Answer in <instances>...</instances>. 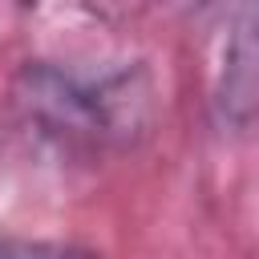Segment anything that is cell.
Masks as SVG:
<instances>
[{
	"instance_id": "1",
	"label": "cell",
	"mask_w": 259,
	"mask_h": 259,
	"mask_svg": "<svg viewBox=\"0 0 259 259\" xmlns=\"http://www.w3.org/2000/svg\"><path fill=\"white\" fill-rule=\"evenodd\" d=\"M214 105L231 125H251L259 117V4L243 8L223 40Z\"/></svg>"
},
{
	"instance_id": "2",
	"label": "cell",
	"mask_w": 259,
	"mask_h": 259,
	"mask_svg": "<svg viewBox=\"0 0 259 259\" xmlns=\"http://www.w3.org/2000/svg\"><path fill=\"white\" fill-rule=\"evenodd\" d=\"M0 259H101V255L57 239H0Z\"/></svg>"
}]
</instances>
